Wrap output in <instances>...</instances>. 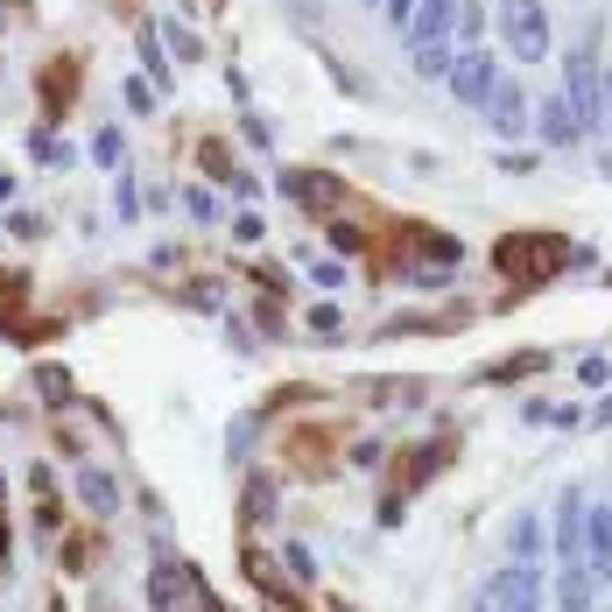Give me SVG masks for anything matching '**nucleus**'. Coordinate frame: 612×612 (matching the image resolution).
<instances>
[{
    "instance_id": "f257e3e1",
    "label": "nucleus",
    "mask_w": 612,
    "mask_h": 612,
    "mask_svg": "<svg viewBox=\"0 0 612 612\" xmlns=\"http://www.w3.org/2000/svg\"><path fill=\"white\" fill-rule=\"evenodd\" d=\"M563 233H507L500 246H493V267H500L507 282H549L563 267Z\"/></svg>"
},
{
    "instance_id": "f03ea898",
    "label": "nucleus",
    "mask_w": 612,
    "mask_h": 612,
    "mask_svg": "<svg viewBox=\"0 0 612 612\" xmlns=\"http://www.w3.org/2000/svg\"><path fill=\"white\" fill-rule=\"evenodd\" d=\"M472 612H542V578H535V563H500L479 584Z\"/></svg>"
},
{
    "instance_id": "7ed1b4c3",
    "label": "nucleus",
    "mask_w": 612,
    "mask_h": 612,
    "mask_svg": "<svg viewBox=\"0 0 612 612\" xmlns=\"http://www.w3.org/2000/svg\"><path fill=\"white\" fill-rule=\"evenodd\" d=\"M500 35H507V56H521V64H542L549 56V14L542 0H500Z\"/></svg>"
},
{
    "instance_id": "20e7f679",
    "label": "nucleus",
    "mask_w": 612,
    "mask_h": 612,
    "mask_svg": "<svg viewBox=\"0 0 612 612\" xmlns=\"http://www.w3.org/2000/svg\"><path fill=\"white\" fill-rule=\"evenodd\" d=\"M563 99H570V113H578L584 134L605 127V85H599V64H591V50H570V56H563Z\"/></svg>"
},
{
    "instance_id": "39448f33",
    "label": "nucleus",
    "mask_w": 612,
    "mask_h": 612,
    "mask_svg": "<svg viewBox=\"0 0 612 612\" xmlns=\"http://www.w3.org/2000/svg\"><path fill=\"white\" fill-rule=\"evenodd\" d=\"M436 465H451V444H415L409 457H401V465H394V486H388V507H380V521L394 528V521H401V500H409L415 486H430Z\"/></svg>"
},
{
    "instance_id": "423d86ee",
    "label": "nucleus",
    "mask_w": 612,
    "mask_h": 612,
    "mask_svg": "<svg viewBox=\"0 0 612 612\" xmlns=\"http://www.w3.org/2000/svg\"><path fill=\"white\" fill-rule=\"evenodd\" d=\"M444 78H451V99H465V106H486V99H493V85H500V64H493L486 50H457Z\"/></svg>"
},
{
    "instance_id": "0eeeda50",
    "label": "nucleus",
    "mask_w": 612,
    "mask_h": 612,
    "mask_svg": "<svg viewBox=\"0 0 612 612\" xmlns=\"http://www.w3.org/2000/svg\"><path fill=\"white\" fill-rule=\"evenodd\" d=\"M584 486H563V500H557V528H549V535H557V557L563 563H584Z\"/></svg>"
},
{
    "instance_id": "6e6552de",
    "label": "nucleus",
    "mask_w": 612,
    "mask_h": 612,
    "mask_svg": "<svg viewBox=\"0 0 612 612\" xmlns=\"http://www.w3.org/2000/svg\"><path fill=\"white\" fill-rule=\"evenodd\" d=\"M584 570H591V584L612 578V514L605 507H584Z\"/></svg>"
},
{
    "instance_id": "1a4fd4ad",
    "label": "nucleus",
    "mask_w": 612,
    "mask_h": 612,
    "mask_svg": "<svg viewBox=\"0 0 612 612\" xmlns=\"http://www.w3.org/2000/svg\"><path fill=\"white\" fill-rule=\"evenodd\" d=\"M282 190L296 204H310V212H331L338 204V177H324V169H282Z\"/></svg>"
},
{
    "instance_id": "9d476101",
    "label": "nucleus",
    "mask_w": 612,
    "mask_h": 612,
    "mask_svg": "<svg viewBox=\"0 0 612 612\" xmlns=\"http://www.w3.org/2000/svg\"><path fill=\"white\" fill-rule=\"evenodd\" d=\"M486 120H493V134H528V92L500 78L493 99H486Z\"/></svg>"
},
{
    "instance_id": "9b49d317",
    "label": "nucleus",
    "mask_w": 612,
    "mask_h": 612,
    "mask_svg": "<svg viewBox=\"0 0 612 612\" xmlns=\"http://www.w3.org/2000/svg\"><path fill=\"white\" fill-rule=\"evenodd\" d=\"M148 605L156 612H183L190 605V570L183 563H156L148 570Z\"/></svg>"
},
{
    "instance_id": "f8f14e48",
    "label": "nucleus",
    "mask_w": 612,
    "mask_h": 612,
    "mask_svg": "<svg viewBox=\"0 0 612 612\" xmlns=\"http://www.w3.org/2000/svg\"><path fill=\"white\" fill-rule=\"evenodd\" d=\"M535 134H542L549 148L584 141V127H578V113H570V99H563V92H549V99H542V120H535Z\"/></svg>"
},
{
    "instance_id": "ddd939ff",
    "label": "nucleus",
    "mask_w": 612,
    "mask_h": 612,
    "mask_svg": "<svg viewBox=\"0 0 612 612\" xmlns=\"http://www.w3.org/2000/svg\"><path fill=\"white\" fill-rule=\"evenodd\" d=\"M457 22V0H423V8L409 14V29H415V43H444Z\"/></svg>"
},
{
    "instance_id": "4468645a",
    "label": "nucleus",
    "mask_w": 612,
    "mask_h": 612,
    "mask_svg": "<svg viewBox=\"0 0 612 612\" xmlns=\"http://www.w3.org/2000/svg\"><path fill=\"white\" fill-rule=\"evenodd\" d=\"M557 605L563 612H591V570L584 563H563L557 570Z\"/></svg>"
},
{
    "instance_id": "2eb2a0df",
    "label": "nucleus",
    "mask_w": 612,
    "mask_h": 612,
    "mask_svg": "<svg viewBox=\"0 0 612 612\" xmlns=\"http://www.w3.org/2000/svg\"><path fill=\"white\" fill-rule=\"evenodd\" d=\"M78 493H85L92 514H113V507H120V486H113V472H99V465L78 472Z\"/></svg>"
},
{
    "instance_id": "dca6fc26",
    "label": "nucleus",
    "mask_w": 612,
    "mask_h": 612,
    "mask_svg": "<svg viewBox=\"0 0 612 612\" xmlns=\"http://www.w3.org/2000/svg\"><path fill=\"white\" fill-rule=\"evenodd\" d=\"M71 85H78V64H71V56L43 71V99H50V113H64V106H71Z\"/></svg>"
},
{
    "instance_id": "f3484780",
    "label": "nucleus",
    "mask_w": 612,
    "mask_h": 612,
    "mask_svg": "<svg viewBox=\"0 0 612 612\" xmlns=\"http://www.w3.org/2000/svg\"><path fill=\"white\" fill-rule=\"evenodd\" d=\"M507 542H514V563H535V549H542V521H535V514H521Z\"/></svg>"
},
{
    "instance_id": "a211bd4d",
    "label": "nucleus",
    "mask_w": 612,
    "mask_h": 612,
    "mask_svg": "<svg viewBox=\"0 0 612 612\" xmlns=\"http://www.w3.org/2000/svg\"><path fill=\"white\" fill-rule=\"evenodd\" d=\"M29 156H35V162H50V169H64V162H71V148L56 141V134H29Z\"/></svg>"
},
{
    "instance_id": "6ab92c4d",
    "label": "nucleus",
    "mask_w": 612,
    "mask_h": 612,
    "mask_svg": "<svg viewBox=\"0 0 612 612\" xmlns=\"http://www.w3.org/2000/svg\"><path fill=\"white\" fill-rule=\"evenodd\" d=\"M415 71H423V78H444V71H451V50H444V43H423V50H415Z\"/></svg>"
},
{
    "instance_id": "aec40b11",
    "label": "nucleus",
    "mask_w": 612,
    "mask_h": 612,
    "mask_svg": "<svg viewBox=\"0 0 612 612\" xmlns=\"http://www.w3.org/2000/svg\"><path fill=\"white\" fill-rule=\"evenodd\" d=\"M310 331H317V338H338V331H346V310H338V303H317V310H310Z\"/></svg>"
},
{
    "instance_id": "412c9836",
    "label": "nucleus",
    "mask_w": 612,
    "mask_h": 612,
    "mask_svg": "<svg viewBox=\"0 0 612 612\" xmlns=\"http://www.w3.org/2000/svg\"><path fill=\"white\" fill-rule=\"evenodd\" d=\"M528 373H542V352H528V359H507V367H486V380H528Z\"/></svg>"
},
{
    "instance_id": "4be33fe9",
    "label": "nucleus",
    "mask_w": 612,
    "mask_h": 612,
    "mask_svg": "<svg viewBox=\"0 0 612 612\" xmlns=\"http://www.w3.org/2000/svg\"><path fill=\"white\" fill-rule=\"evenodd\" d=\"M92 156H99L106 169H120V162H127V141H120V134H113V127H106V134H99V141H92Z\"/></svg>"
},
{
    "instance_id": "5701e85b",
    "label": "nucleus",
    "mask_w": 612,
    "mask_h": 612,
    "mask_svg": "<svg viewBox=\"0 0 612 612\" xmlns=\"http://www.w3.org/2000/svg\"><path fill=\"white\" fill-rule=\"evenodd\" d=\"M141 56H148V71H156V78H169V56H162V35H156V29H141Z\"/></svg>"
},
{
    "instance_id": "b1692460",
    "label": "nucleus",
    "mask_w": 612,
    "mask_h": 612,
    "mask_svg": "<svg viewBox=\"0 0 612 612\" xmlns=\"http://www.w3.org/2000/svg\"><path fill=\"white\" fill-rule=\"evenodd\" d=\"M457 35H479L486 29V8H472V0H457V22H451Z\"/></svg>"
},
{
    "instance_id": "393cba45",
    "label": "nucleus",
    "mask_w": 612,
    "mask_h": 612,
    "mask_svg": "<svg viewBox=\"0 0 612 612\" xmlns=\"http://www.w3.org/2000/svg\"><path fill=\"white\" fill-rule=\"evenodd\" d=\"M578 380H584V388H605V380H612V367H605L599 352H591V359H578Z\"/></svg>"
},
{
    "instance_id": "a878e982",
    "label": "nucleus",
    "mask_w": 612,
    "mask_h": 612,
    "mask_svg": "<svg viewBox=\"0 0 612 612\" xmlns=\"http://www.w3.org/2000/svg\"><path fill=\"white\" fill-rule=\"evenodd\" d=\"M261 233H267V225H261V212H240V219H233V240H246V246H254Z\"/></svg>"
},
{
    "instance_id": "bb28decb",
    "label": "nucleus",
    "mask_w": 612,
    "mask_h": 612,
    "mask_svg": "<svg viewBox=\"0 0 612 612\" xmlns=\"http://www.w3.org/2000/svg\"><path fill=\"white\" fill-rule=\"evenodd\" d=\"M282 563H289V570H296V578H310V570H317V563H310V549H296V542H289V549H282Z\"/></svg>"
},
{
    "instance_id": "cd10ccee",
    "label": "nucleus",
    "mask_w": 612,
    "mask_h": 612,
    "mask_svg": "<svg viewBox=\"0 0 612 612\" xmlns=\"http://www.w3.org/2000/svg\"><path fill=\"white\" fill-rule=\"evenodd\" d=\"M127 106H134V113H148V106H156V92H148L141 78H127Z\"/></svg>"
},
{
    "instance_id": "c85d7f7f",
    "label": "nucleus",
    "mask_w": 612,
    "mask_h": 612,
    "mask_svg": "<svg viewBox=\"0 0 612 612\" xmlns=\"http://www.w3.org/2000/svg\"><path fill=\"white\" fill-rule=\"evenodd\" d=\"M8 233H22V240H35V233H43V219H35V212H14V219H8Z\"/></svg>"
},
{
    "instance_id": "c756f323",
    "label": "nucleus",
    "mask_w": 612,
    "mask_h": 612,
    "mask_svg": "<svg viewBox=\"0 0 612 612\" xmlns=\"http://www.w3.org/2000/svg\"><path fill=\"white\" fill-rule=\"evenodd\" d=\"M599 85H605V120H612V71H605V78H599Z\"/></svg>"
},
{
    "instance_id": "7c9ffc66",
    "label": "nucleus",
    "mask_w": 612,
    "mask_h": 612,
    "mask_svg": "<svg viewBox=\"0 0 612 612\" xmlns=\"http://www.w3.org/2000/svg\"><path fill=\"white\" fill-rule=\"evenodd\" d=\"M591 423H612V401H599V415H591Z\"/></svg>"
},
{
    "instance_id": "2f4dec72",
    "label": "nucleus",
    "mask_w": 612,
    "mask_h": 612,
    "mask_svg": "<svg viewBox=\"0 0 612 612\" xmlns=\"http://www.w3.org/2000/svg\"><path fill=\"white\" fill-rule=\"evenodd\" d=\"M0 557H8V521H0Z\"/></svg>"
},
{
    "instance_id": "473e14b6",
    "label": "nucleus",
    "mask_w": 612,
    "mask_h": 612,
    "mask_svg": "<svg viewBox=\"0 0 612 612\" xmlns=\"http://www.w3.org/2000/svg\"><path fill=\"white\" fill-rule=\"evenodd\" d=\"M367 8H380V0H367Z\"/></svg>"
},
{
    "instance_id": "72a5a7b5",
    "label": "nucleus",
    "mask_w": 612,
    "mask_h": 612,
    "mask_svg": "<svg viewBox=\"0 0 612 612\" xmlns=\"http://www.w3.org/2000/svg\"><path fill=\"white\" fill-rule=\"evenodd\" d=\"M212 612H225V605H212Z\"/></svg>"
}]
</instances>
